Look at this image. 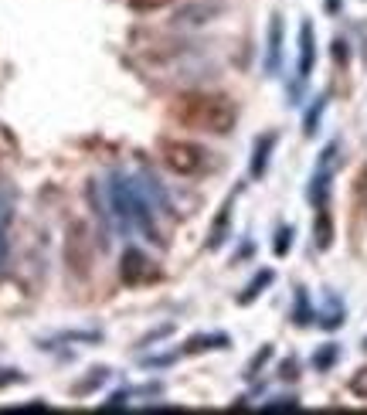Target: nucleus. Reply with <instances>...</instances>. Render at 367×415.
I'll list each match as a JSON object with an SVG mask.
<instances>
[{
    "label": "nucleus",
    "mask_w": 367,
    "mask_h": 415,
    "mask_svg": "<svg viewBox=\"0 0 367 415\" xmlns=\"http://www.w3.org/2000/svg\"><path fill=\"white\" fill-rule=\"evenodd\" d=\"M109 208H112V218L123 232L143 235L157 232V214L167 211V208H157L153 191H147L143 184L126 177V174H116L109 181Z\"/></svg>",
    "instance_id": "f257e3e1"
},
{
    "label": "nucleus",
    "mask_w": 367,
    "mask_h": 415,
    "mask_svg": "<svg viewBox=\"0 0 367 415\" xmlns=\"http://www.w3.org/2000/svg\"><path fill=\"white\" fill-rule=\"evenodd\" d=\"M174 119L181 126H187V130L225 136V133L235 130L238 105L228 96H218V92H187L174 105Z\"/></svg>",
    "instance_id": "f03ea898"
},
{
    "label": "nucleus",
    "mask_w": 367,
    "mask_h": 415,
    "mask_svg": "<svg viewBox=\"0 0 367 415\" xmlns=\"http://www.w3.org/2000/svg\"><path fill=\"white\" fill-rule=\"evenodd\" d=\"M160 156L174 174H184V177H197L211 167V154L190 140H160Z\"/></svg>",
    "instance_id": "7ed1b4c3"
},
{
    "label": "nucleus",
    "mask_w": 367,
    "mask_h": 415,
    "mask_svg": "<svg viewBox=\"0 0 367 415\" xmlns=\"http://www.w3.org/2000/svg\"><path fill=\"white\" fill-rule=\"evenodd\" d=\"M160 276V269L153 265L150 256H143L140 249H130L126 256H123V279L130 286H143V283H153Z\"/></svg>",
    "instance_id": "20e7f679"
},
{
    "label": "nucleus",
    "mask_w": 367,
    "mask_h": 415,
    "mask_svg": "<svg viewBox=\"0 0 367 415\" xmlns=\"http://www.w3.org/2000/svg\"><path fill=\"white\" fill-rule=\"evenodd\" d=\"M10 228H14V198L3 187L0 191V272L7 269V259H10Z\"/></svg>",
    "instance_id": "39448f33"
},
{
    "label": "nucleus",
    "mask_w": 367,
    "mask_h": 415,
    "mask_svg": "<svg viewBox=\"0 0 367 415\" xmlns=\"http://www.w3.org/2000/svg\"><path fill=\"white\" fill-rule=\"evenodd\" d=\"M218 10H221V3H187L184 10H177V14H174V24H177V27L204 24V21H211Z\"/></svg>",
    "instance_id": "423d86ee"
},
{
    "label": "nucleus",
    "mask_w": 367,
    "mask_h": 415,
    "mask_svg": "<svg viewBox=\"0 0 367 415\" xmlns=\"http://www.w3.org/2000/svg\"><path fill=\"white\" fill-rule=\"evenodd\" d=\"M68 262H72V269H79V272H85L89 269V238H85V228L82 225H75L72 232H68Z\"/></svg>",
    "instance_id": "0eeeda50"
},
{
    "label": "nucleus",
    "mask_w": 367,
    "mask_h": 415,
    "mask_svg": "<svg viewBox=\"0 0 367 415\" xmlns=\"http://www.w3.org/2000/svg\"><path fill=\"white\" fill-rule=\"evenodd\" d=\"M279 61H283V17H272L269 24V52H265V72H279Z\"/></svg>",
    "instance_id": "6e6552de"
},
{
    "label": "nucleus",
    "mask_w": 367,
    "mask_h": 415,
    "mask_svg": "<svg viewBox=\"0 0 367 415\" xmlns=\"http://www.w3.org/2000/svg\"><path fill=\"white\" fill-rule=\"evenodd\" d=\"M313 58H316V45H313V24L299 27V78H306L313 72Z\"/></svg>",
    "instance_id": "1a4fd4ad"
},
{
    "label": "nucleus",
    "mask_w": 367,
    "mask_h": 415,
    "mask_svg": "<svg viewBox=\"0 0 367 415\" xmlns=\"http://www.w3.org/2000/svg\"><path fill=\"white\" fill-rule=\"evenodd\" d=\"M330 242H334V221H330V211L320 208V214H316V249H327Z\"/></svg>",
    "instance_id": "9d476101"
},
{
    "label": "nucleus",
    "mask_w": 367,
    "mask_h": 415,
    "mask_svg": "<svg viewBox=\"0 0 367 415\" xmlns=\"http://www.w3.org/2000/svg\"><path fill=\"white\" fill-rule=\"evenodd\" d=\"M272 143H276L272 133L259 140V147H255V160H252V177H262L265 174V163H269V150H272Z\"/></svg>",
    "instance_id": "9b49d317"
},
{
    "label": "nucleus",
    "mask_w": 367,
    "mask_h": 415,
    "mask_svg": "<svg viewBox=\"0 0 367 415\" xmlns=\"http://www.w3.org/2000/svg\"><path fill=\"white\" fill-rule=\"evenodd\" d=\"M225 347L228 344V337L225 334H204V337H190L187 344H184V354H197V351H208V347Z\"/></svg>",
    "instance_id": "f8f14e48"
},
{
    "label": "nucleus",
    "mask_w": 367,
    "mask_h": 415,
    "mask_svg": "<svg viewBox=\"0 0 367 415\" xmlns=\"http://www.w3.org/2000/svg\"><path fill=\"white\" fill-rule=\"evenodd\" d=\"M354 208H357L361 221H367V170L357 177V184H354Z\"/></svg>",
    "instance_id": "ddd939ff"
},
{
    "label": "nucleus",
    "mask_w": 367,
    "mask_h": 415,
    "mask_svg": "<svg viewBox=\"0 0 367 415\" xmlns=\"http://www.w3.org/2000/svg\"><path fill=\"white\" fill-rule=\"evenodd\" d=\"M269 283H272V272L265 269V272H259V276H255V283H252L248 289H245V293H241V303H252V300L259 296V289H262V286H269Z\"/></svg>",
    "instance_id": "4468645a"
},
{
    "label": "nucleus",
    "mask_w": 367,
    "mask_h": 415,
    "mask_svg": "<svg viewBox=\"0 0 367 415\" xmlns=\"http://www.w3.org/2000/svg\"><path fill=\"white\" fill-rule=\"evenodd\" d=\"M350 391H354L357 398H367V367H361V371L350 378Z\"/></svg>",
    "instance_id": "2eb2a0df"
},
{
    "label": "nucleus",
    "mask_w": 367,
    "mask_h": 415,
    "mask_svg": "<svg viewBox=\"0 0 367 415\" xmlns=\"http://www.w3.org/2000/svg\"><path fill=\"white\" fill-rule=\"evenodd\" d=\"M334 361H337V347H334V344H330L327 351H320V354L313 358V364H316V367H330Z\"/></svg>",
    "instance_id": "dca6fc26"
},
{
    "label": "nucleus",
    "mask_w": 367,
    "mask_h": 415,
    "mask_svg": "<svg viewBox=\"0 0 367 415\" xmlns=\"http://www.w3.org/2000/svg\"><path fill=\"white\" fill-rule=\"evenodd\" d=\"M269 358H272V347H262V351H259V358L248 364V378H252V374H255V371H259V367H262V364L269 361Z\"/></svg>",
    "instance_id": "f3484780"
},
{
    "label": "nucleus",
    "mask_w": 367,
    "mask_h": 415,
    "mask_svg": "<svg viewBox=\"0 0 367 415\" xmlns=\"http://www.w3.org/2000/svg\"><path fill=\"white\" fill-rule=\"evenodd\" d=\"M289 235H292V228H279V242H276V252H279V256L289 252Z\"/></svg>",
    "instance_id": "a211bd4d"
},
{
    "label": "nucleus",
    "mask_w": 367,
    "mask_h": 415,
    "mask_svg": "<svg viewBox=\"0 0 367 415\" xmlns=\"http://www.w3.org/2000/svg\"><path fill=\"white\" fill-rule=\"evenodd\" d=\"M265 409H296V398H276V402L265 405Z\"/></svg>",
    "instance_id": "6ab92c4d"
},
{
    "label": "nucleus",
    "mask_w": 367,
    "mask_h": 415,
    "mask_svg": "<svg viewBox=\"0 0 367 415\" xmlns=\"http://www.w3.org/2000/svg\"><path fill=\"white\" fill-rule=\"evenodd\" d=\"M133 7H160V3H167V0H130Z\"/></svg>",
    "instance_id": "aec40b11"
},
{
    "label": "nucleus",
    "mask_w": 367,
    "mask_h": 415,
    "mask_svg": "<svg viewBox=\"0 0 367 415\" xmlns=\"http://www.w3.org/2000/svg\"><path fill=\"white\" fill-rule=\"evenodd\" d=\"M283 378H296V361H286V364H283Z\"/></svg>",
    "instance_id": "412c9836"
},
{
    "label": "nucleus",
    "mask_w": 367,
    "mask_h": 415,
    "mask_svg": "<svg viewBox=\"0 0 367 415\" xmlns=\"http://www.w3.org/2000/svg\"><path fill=\"white\" fill-rule=\"evenodd\" d=\"M340 7V0H327V10H337Z\"/></svg>",
    "instance_id": "4be33fe9"
},
{
    "label": "nucleus",
    "mask_w": 367,
    "mask_h": 415,
    "mask_svg": "<svg viewBox=\"0 0 367 415\" xmlns=\"http://www.w3.org/2000/svg\"><path fill=\"white\" fill-rule=\"evenodd\" d=\"M364 351H367V340H364Z\"/></svg>",
    "instance_id": "5701e85b"
}]
</instances>
